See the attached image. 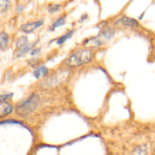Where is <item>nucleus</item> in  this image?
I'll return each instance as SVG.
<instances>
[{
  "label": "nucleus",
  "instance_id": "obj_1",
  "mask_svg": "<svg viewBox=\"0 0 155 155\" xmlns=\"http://www.w3.org/2000/svg\"><path fill=\"white\" fill-rule=\"evenodd\" d=\"M39 103V97L37 94L33 93L27 99L20 102L16 106V112L18 115L22 117L28 116L33 113L37 107Z\"/></svg>",
  "mask_w": 155,
  "mask_h": 155
},
{
  "label": "nucleus",
  "instance_id": "obj_5",
  "mask_svg": "<svg viewBox=\"0 0 155 155\" xmlns=\"http://www.w3.org/2000/svg\"><path fill=\"white\" fill-rule=\"evenodd\" d=\"M117 25H124V26H130V27H136L138 26V22L136 20L133 18H127V17H123L120 19L118 20L116 22Z\"/></svg>",
  "mask_w": 155,
  "mask_h": 155
},
{
  "label": "nucleus",
  "instance_id": "obj_12",
  "mask_svg": "<svg viewBox=\"0 0 155 155\" xmlns=\"http://www.w3.org/2000/svg\"><path fill=\"white\" fill-rule=\"evenodd\" d=\"M10 6V2L8 0H2L0 1V12H3L7 10Z\"/></svg>",
  "mask_w": 155,
  "mask_h": 155
},
{
  "label": "nucleus",
  "instance_id": "obj_6",
  "mask_svg": "<svg viewBox=\"0 0 155 155\" xmlns=\"http://www.w3.org/2000/svg\"><path fill=\"white\" fill-rule=\"evenodd\" d=\"M8 43V35L5 32H0V50H5Z\"/></svg>",
  "mask_w": 155,
  "mask_h": 155
},
{
  "label": "nucleus",
  "instance_id": "obj_16",
  "mask_svg": "<svg viewBox=\"0 0 155 155\" xmlns=\"http://www.w3.org/2000/svg\"><path fill=\"white\" fill-rule=\"evenodd\" d=\"M59 7H60V5H50L49 8H48V12L50 13H54L56 11L58 10Z\"/></svg>",
  "mask_w": 155,
  "mask_h": 155
},
{
  "label": "nucleus",
  "instance_id": "obj_7",
  "mask_svg": "<svg viewBox=\"0 0 155 155\" xmlns=\"http://www.w3.org/2000/svg\"><path fill=\"white\" fill-rule=\"evenodd\" d=\"M148 148L146 145H141L136 147L132 155H148Z\"/></svg>",
  "mask_w": 155,
  "mask_h": 155
},
{
  "label": "nucleus",
  "instance_id": "obj_9",
  "mask_svg": "<svg viewBox=\"0 0 155 155\" xmlns=\"http://www.w3.org/2000/svg\"><path fill=\"white\" fill-rule=\"evenodd\" d=\"M13 110V107L10 104H6L5 107H3L2 110H0V118L4 117L7 116L9 114H11Z\"/></svg>",
  "mask_w": 155,
  "mask_h": 155
},
{
  "label": "nucleus",
  "instance_id": "obj_4",
  "mask_svg": "<svg viewBox=\"0 0 155 155\" xmlns=\"http://www.w3.org/2000/svg\"><path fill=\"white\" fill-rule=\"evenodd\" d=\"M42 24H43V20L29 23V24H26L24 25H23L21 27V30H22V31L25 32V33H31V32L34 31L36 29H37L38 27H41L42 25Z\"/></svg>",
  "mask_w": 155,
  "mask_h": 155
},
{
  "label": "nucleus",
  "instance_id": "obj_3",
  "mask_svg": "<svg viewBox=\"0 0 155 155\" xmlns=\"http://www.w3.org/2000/svg\"><path fill=\"white\" fill-rule=\"evenodd\" d=\"M113 35L114 31H112L111 30H107L105 32H102L98 36L93 38H91V39L86 41L84 43V45H86L87 47H94L101 45L104 43H105L107 41H108L113 36Z\"/></svg>",
  "mask_w": 155,
  "mask_h": 155
},
{
  "label": "nucleus",
  "instance_id": "obj_13",
  "mask_svg": "<svg viewBox=\"0 0 155 155\" xmlns=\"http://www.w3.org/2000/svg\"><path fill=\"white\" fill-rule=\"evenodd\" d=\"M73 33H74V31H71V32H69V33H67V34H65V35H64V36H62L61 37L59 38V39H58V40H57V43L59 44V45H60V44L64 43V42L65 41L67 40V39H69V38L71 37V36H72Z\"/></svg>",
  "mask_w": 155,
  "mask_h": 155
},
{
  "label": "nucleus",
  "instance_id": "obj_10",
  "mask_svg": "<svg viewBox=\"0 0 155 155\" xmlns=\"http://www.w3.org/2000/svg\"><path fill=\"white\" fill-rule=\"evenodd\" d=\"M27 42H28V39H27V36H21L18 41H17L16 43V47L18 49H21L24 47H25L27 45Z\"/></svg>",
  "mask_w": 155,
  "mask_h": 155
},
{
  "label": "nucleus",
  "instance_id": "obj_15",
  "mask_svg": "<svg viewBox=\"0 0 155 155\" xmlns=\"http://www.w3.org/2000/svg\"><path fill=\"white\" fill-rule=\"evenodd\" d=\"M12 96V94H6V95H0V103H5Z\"/></svg>",
  "mask_w": 155,
  "mask_h": 155
},
{
  "label": "nucleus",
  "instance_id": "obj_2",
  "mask_svg": "<svg viewBox=\"0 0 155 155\" xmlns=\"http://www.w3.org/2000/svg\"><path fill=\"white\" fill-rule=\"evenodd\" d=\"M92 59V51L89 49H83L69 56L66 64L70 67H78L88 63Z\"/></svg>",
  "mask_w": 155,
  "mask_h": 155
},
{
  "label": "nucleus",
  "instance_id": "obj_8",
  "mask_svg": "<svg viewBox=\"0 0 155 155\" xmlns=\"http://www.w3.org/2000/svg\"><path fill=\"white\" fill-rule=\"evenodd\" d=\"M48 72V69H47L45 67L42 66V67H39V68H36V70L34 71V73H33V75L36 78L39 79L40 77H42V76L45 75Z\"/></svg>",
  "mask_w": 155,
  "mask_h": 155
},
{
  "label": "nucleus",
  "instance_id": "obj_17",
  "mask_svg": "<svg viewBox=\"0 0 155 155\" xmlns=\"http://www.w3.org/2000/svg\"><path fill=\"white\" fill-rule=\"evenodd\" d=\"M39 51H40V49H35V50H33V51H32L31 54H32V55H34V54H36V53L39 52Z\"/></svg>",
  "mask_w": 155,
  "mask_h": 155
},
{
  "label": "nucleus",
  "instance_id": "obj_14",
  "mask_svg": "<svg viewBox=\"0 0 155 155\" xmlns=\"http://www.w3.org/2000/svg\"><path fill=\"white\" fill-rule=\"evenodd\" d=\"M64 24H65V18H61V19L58 20V21H56L54 24H53L52 29L54 30V29L57 28V27H61V26H63Z\"/></svg>",
  "mask_w": 155,
  "mask_h": 155
},
{
  "label": "nucleus",
  "instance_id": "obj_11",
  "mask_svg": "<svg viewBox=\"0 0 155 155\" xmlns=\"http://www.w3.org/2000/svg\"><path fill=\"white\" fill-rule=\"evenodd\" d=\"M33 46H34V44H31V45H26L25 47H24V48H21V49H19V51H18V53H17V56H18V57H20V56L23 55L24 54L27 53V51H29L30 50H31V48H33Z\"/></svg>",
  "mask_w": 155,
  "mask_h": 155
}]
</instances>
